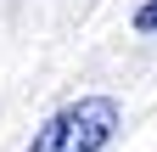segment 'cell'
Listing matches in <instances>:
<instances>
[{
  "label": "cell",
  "mask_w": 157,
  "mask_h": 152,
  "mask_svg": "<svg viewBox=\"0 0 157 152\" xmlns=\"http://www.w3.org/2000/svg\"><path fill=\"white\" fill-rule=\"evenodd\" d=\"M118 118L124 113L112 96H78L34 130L28 152H107V141L118 135Z\"/></svg>",
  "instance_id": "cell-1"
},
{
  "label": "cell",
  "mask_w": 157,
  "mask_h": 152,
  "mask_svg": "<svg viewBox=\"0 0 157 152\" xmlns=\"http://www.w3.org/2000/svg\"><path fill=\"white\" fill-rule=\"evenodd\" d=\"M135 34H157V0H140V11H135Z\"/></svg>",
  "instance_id": "cell-2"
}]
</instances>
